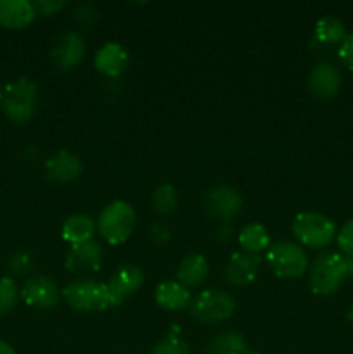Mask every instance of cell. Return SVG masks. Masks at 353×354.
Here are the masks:
<instances>
[{"mask_svg": "<svg viewBox=\"0 0 353 354\" xmlns=\"http://www.w3.org/2000/svg\"><path fill=\"white\" fill-rule=\"evenodd\" d=\"M348 279V259L339 252H324L310 266L308 282L317 296H331L338 292Z\"/></svg>", "mask_w": 353, "mask_h": 354, "instance_id": "cell-1", "label": "cell"}, {"mask_svg": "<svg viewBox=\"0 0 353 354\" xmlns=\"http://www.w3.org/2000/svg\"><path fill=\"white\" fill-rule=\"evenodd\" d=\"M38 86L28 78H17L10 82L2 92V111L9 121L24 124L37 113Z\"/></svg>", "mask_w": 353, "mask_h": 354, "instance_id": "cell-2", "label": "cell"}, {"mask_svg": "<svg viewBox=\"0 0 353 354\" xmlns=\"http://www.w3.org/2000/svg\"><path fill=\"white\" fill-rule=\"evenodd\" d=\"M97 228L104 241H107L109 244H123L135 230L134 207L125 201H114V203L107 204L100 211Z\"/></svg>", "mask_w": 353, "mask_h": 354, "instance_id": "cell-3", "label": "cell"}, {"mask_svg": "<svg viewBox=\"0 0 353 354\" xmlns=\"http://www.w3.org/2000/svg\"><path fill=\"white\" fill-rule=\"evenodd\" d=\"M189 310L197 322L206 325L221 324L235 311V301L227 290L208 289L190 299Z\"/></svg>", "mask_w": 353, "mask_h": 354, "instance_id": "cell-4", "label": "cell"}, {"mask_svg": "<svg viewBox=\"0 0 353 354\" xmlns=\"http://www.w3.org/2000/svg\"><path fill=\"white\" fill-rule=\"evenodd\" d=\"M266 263L279 279H298L308 268L305 249L289 241H277L266 249Z\"/></svg>", "mask_w": 353, "mask_h": 354, "instance_id": "cell-5", "label": "cell"}, {"mask_svg": "<svg viewBox=\"0 0 353 354\" xmlns=\"http://www.w3.org/2000/svg\"><path fill=\"white\" fill-rule=\"evenodd\" d=\"M293 234L310 249H324L334 241L336 225L320 213H301L293 221Z\"/></svg>", "mask_w": 353, "mask_h": 354, "instance_id": "cell-6", "label": "cell"}, {"mask_svg": "<svg viewBox=\"0 0 353 354\" xmlns=\"http://www.w3.org/2000/svg\"><path fill=\"white\" fill-rule=\"evenodd\" d=\"M66 303L76 311H104L111 308L107 283L93 280H78L62 289Z\"/></svg>", "mask_w": 353, "mask_h": 354, "instance_id": "cell-7", "label": "cell"}, {"mask_svg": "<svg viewBox=\"0 0 353 354\" xmlns=\"http://www.w3.org/2000/svg\"><path fill=\"white\" fill-rule=\"evenodd\" d=\"M241 192L230 185H215L204 194V207L208 213L220 220H232L242 209Z\"/></svg>", "mask_w": 353, "mask_h": 354, "instance_id": "cell-8", "label": "cell"}, {"mask_svg": "<svg viewBox=\"0 0 353 354\" xmlns=\"http://www.w3.org/2000/svg\"><path fill=\"white\" fill-rule=\"evenodd\" d=\"M62 290L57 283L48 277H31L24 282L21 289V297L24 303L38 310H52L59 304Z\"/></svg>", "mask_w": 353, "mask_h": 354, "instance_id": "cell-9", "label": "cell"}, {"mask_svg": "<svg viewBox=\"0 0 353 354\" xmlns=\"http://www.w3.org/2000/svg\"><path fill=\"white\" fill-rule=\"evenodd\" d=\"M144 283V272L137 265H121L118 266L116 272L113 273L111 280L107 282L111 297V308H116L123 304L132 294L137 292Z\"/></svg>", "mask_w": 353, "mask_h": 354, "instance_id": "cell-10", "label": "cell"}, {"mask_svg": "<svg viewBox=\"0 0 353 354\" xmlns=\"http://www.w3.org/2000/svg\"><path fill=\"white\" fill-rule=\"evenodd\" d=\"M104 251L100 248L99 242L87 241L82 244H75L69 249L68 256H66V268L76 275H83V273H93L100 268L102 265Z\"/></svg>", "mask_w": 353, "mask_h": 354, "instance_id": "cell-11", "label": "cell"}, {"mask_svg": "<svg viewBox=\"0 0 353 354\" xmlns=\"http://www.w3.org/2000/svg\"><path fill=\"white\" fill-rule=\"evenodd\" d=\"M341 73L331 62H318L311 68L308 76V86L315 99L327 100L332 99L341 88Z\"/></svg>", "mask_w": 353, "mask_h": 354, "instance_id": "cell-12", "label": "cell"}, {"mask_svg": "<svg viewBox=\"0 0 353 354\" xmlns=\"http://www.w3.org/2000/svg\"><path fill=\"white\" fill-rule=\"evenodd\" d=\"M258 254H248V252H234L228 258L225 266V280L235 287H244L256 279L260 270Z\"/></svg>", "mask_w": 353, "mask_h": 354, "instance_id": "cell-13", "label": "cell"}, {"mask_svg": "<svg viewBox=\"0 0 353 354\" xmlns=\"http://www.w3.org/2000/svg\"><path fill=\"white\" fill-rule=\"evenodd\" d=\"M85 50V38L78 31H68L55 41L52 48V59L61 69H71L82 61Z\"/></svg>", "mask_w": 353, "mask_h": 354, "instance_id": "cell-14", "label": "cell"}, {"mask_svg": "<svg viewBox=\"0 0 353 354\" xmlns=\"http://www.w3.org/2000/svg\"><path fill=\"white\" fill-rule=\"evenodd\" d=\"M83 165L80 161L78 156H75L73 152L62 151L55 152L52 158H48L47 165H45V171H47V178L51 182L64 183V182H73V180L78 178L82 175Z\"/></svg>", "mask_w": 353, "mask_h": 354, "instance_id": "cell-15", "label": "cell"}, {"mask_svg": "<svg viewBox=\"0 0 353 354\" xmlns=\"http://www.w3.org/2000/svg\"><path fill=\"white\" fill-rule=\"evenodd\" d=\"M93 62H96L99 73L109 76V78H116L128 68L130 55L123 45L116 44V41H107L97 50Z\"/></svg>", "mask_w": 353, "mask_h": 354, "instance_id": "cell-16", "label": "cell"}, {"mask_svg": "<svg viewBox=\"0 0 353 354\" xmlns=\"http://www.w3.org/2000/svg\"><path fill=\"white\" fill-rule=\"evenodd\" d=\"M37 16L33 3L28 0H0V24L9 30L26 28Z\"/></svg>", "mask_w": 353, "mask_h": 354, "instance_id": "cell-17", "label": "cell"}, {"mask_svg": "<svg viewBox=\"0 0 353 354\" xmlns=\"http://www.w3.org/2000/svg\"><path fill=\"white\" fill-rule=\"evenodd\" d=\"M179 282L183 287H199L208 277V259L199 252H190L183 256L176 270Z\"/></svg>", "mask_w": 353, "mask_h": 354, "instance_id": "cell-18", "label": "cell"}, {"mask_svg": "<svg viewBox=\"0 0 353 354\" xmlns=\"http://www.w3.org/2000/svg\"><path fill=\"white\" fill-rule=\"evenodd\" d=\"M156 303L168 311H179L189 306L190 292L187 287H183L180 282H163L156 287Z\"/></svg>", "mask_w": 353, "mask_h": 354, "instance_id": "cell-19", "label": "cell"}, {"mask_svg": "<svg viewBox=\"0 0 353 354\" xmlns=\"http://www.w3.org/2000/svg\"><path fill=\"white\" fill-rule=\"evenodd\" d=\"M96 232V223L89 214H73L62 225V239L75 244L92 241V235Z\"/></svg>", "mask_w": 353, "mask_h": 354, "instance_id": "cell-20", "label": "cell"}, {"mask_svg": "<svg viewBox=\"0 0 353 354\" xmlns=\"http://www.w3.org/2000/svg\"><path fill=\"white\" fill-rule=\"evenodd\" d=\"M239 244L248 254H258L270 248V234L263 225L249 223L239 234Z\"/></svg>", "mask_w": 353, "mask_h": 354, "instance_id": "cell-21", "label": "cell"}, {"mask_svg": "<svg viewBox=\"0 0 353 354\" xmlns=\"http://www.w3.org/2000/svg\"><path fill=\"white\" fill-rule=\"evenodd\" d=\"M346 37V28L341 19L334 16H325L315 24V40L322 45L341 44Z\"/></svg>", "mask_w": 353, "mask_h": 354, "instance_id": "cell-22", "label": "cell"}, {"mask_svg": "<svg viewBox=\"0 0 353 354\" xmlns=\"http://www.w3.org/2000/svg\"><path fill=\"white\" fill-rule=\"evenodd\" d=\"M248 342L237 332H225L217 335L208 344V354H248Z\"/></svg>", "mask_w": 353, "mask_h": 354, "instance_id": "cell-23", "label": "cell"}, {"mask_svg": "<svg viewBox=\"0 0 353 354\" xmlns=\"http://www.w3.org/2000/svg\"><path fill=\"white\" fill-rule=\"evenodd\" d=\"M152 207L158 214H166L173 213L176 207V203H179V197H176V190L173 185H168V183H163V185L156 187L154 192H152L151 197Z\"/></svg>", "mask_w": 353, "mask_h": 354, "instance_id": "cell-24", "label": "cell"}, {"mask_svg": "<svg viewBox=\"0 0 353 354\" xmlns=\"http://www.w3.org/2000/svg\"><path fill=\"white\" fill-rule=\"evenodd\" d=\"M17 286L10 277H0V317L9 313L17 303Z\"/></svg>", "mask_w": 353, "mask_h": 354, "instance_id": "cell-25", "label": "cell"}, {"mask_svg": "<svg viewBox=\"0 0 353 354\" xmlns=\"http://www.w3.org/2000/svg\"><path fill=\"white\" fill-rule=\"evenodd\" d=\"M151 354H190V346L185 339L179 335H168L156 342Z\"/></svg>", "mask_w": 353, "mask_h": 354, "instance_id": "cell-26", "label": "cell"}, {"mask_svg": "<svg viewBox=\"0 0 353 354\" xmlns=\"http://www.w3.org/2000/svg\"><path fill=\"white\" fill-rule=\"evenodd\" d=\"M33 256L28 251H24V249H19V251H16L10 256L7 266H9L10 273H14V275H26V273L33 270Z\"/></svg>", "mask_w": 353, "mask_h": 354, "instance_id": "cell-27", "label": "cell"}, {"mask_svg": "<svg viewBox=\"0 0 353 354\" xmlns=\"http://www.w3.org/2000/svg\"><path fill=\"white\" fill-rule=\"evenodd\" d=\"M338 245L345 256H353V218L346 221L338 234Z\"/></svg>", "mask_w": 353, "mask_h": 354, "instance_id": "cell-28", "label": "cell"}, {"mask_svg": "<svg viewBox=\"0 0 353 354\" xmlns=\"http://www.w3.org/2000/svg\"><path fill=\"white\" fill-rule=\"evenodd\" d=\"M75 17L85 26H90V24H96L97 19H99V10L93 3H80L75 10Z\"/></svg>", "mask_w": 353, "mask_h": 354, "instance_id": "cell-29", "label": "cell"}, {"mask_svg": "<svg viewBox=\"0 0 353 354\" xmlns=\"http://www.w3.org/2000/svg\"><path fill=\"white\" fill-rule=\"evenodd\" d=\"M338 57L343 62V66L353 71V31L346 35L341 44H339Z\"/></svg>", "mask_w": 353, "mask_h": 354, "instance_id": "cell-30", "label": "cell"}, {"mask_svg": "<svg viewBox=\"0 0 353 354\" xmlns=\"http://www.w3.org/2000/svg\"><path fill=\"white\" fill-rule=\"evenodd\" d=\"M64 6L66 3L62 2V0H37V2H33L35 10L44 14V16H54V14H57Z\"/></svg>", "mask_w": 353, "mask_h": 354, "instance_id": "cell-31", "label": "cell"}, {"mask_svg": "<svg viewBox=\"0 0 353 354\" xmlns=\"http://www.w3.org/2000/svg\"><path fill=\"white\" fill-rule=\"evenodd\" d=\"M170 237H172V234H170L168 227H166L165 223H156V225H152V228H151V239L156 242V244H159V245L166 244V242L170 241Z\"/></svg>", "mask_w": 353, "mask_h": 354, "instance_id": "cell-32", "label": "cell"}, {"mask_svg": "<svg viewBox=\"0 0 353 354\" xmlns=\"http://www.w3.org/2000/svg\"><path fill=\"white\" fill-rule=\"evenodd\" d=\"M0 354H16V351H14V348L9 344V342L0 339Z\"/></svg>", "mask_w": 353, "mask_h": 354, "instance_id": "cell-33", "label": "cell"}, {"mask_svg": "<svg viewBox=\"0 0 353 354\" xmlns=\"http://www.w3.org/2000/svg\"><path fill=\"white\" fill-rule=\"evenodd\" d=\"M346 322H348L350 325H353V308H350V310L346 311Z\"/></svg>", "mask_w": 353, "mask_h": 354, "instance_id": "cell-34", "label": "cell"}, {"mask_svg": "<svg viewBox=\"0 0 353 354\" xmlns=\"http://www.w3.org/2000/svg\"><path fill=\"white\" fill-rule=\"evenodd\" d=\"M0 100H2V88H0Z\"/></svg>", "mask_w": 353, "mask_h": 354, "instance_id": "cell-35", "label": "cell"}, {"mask_svg": "<svg viewBox=\"0 0 353 354\" xmlns=\"http://www.w3.org/2000/svg\"><path fill=\"white\" fill-rule=\"evenodd\" d=\"M248 354H258V353H248Z\"/></svg>", "mask_w": 353, "mask_h": 354, "instance_id": "cell-36", "label": "cell"}]
</instances>
